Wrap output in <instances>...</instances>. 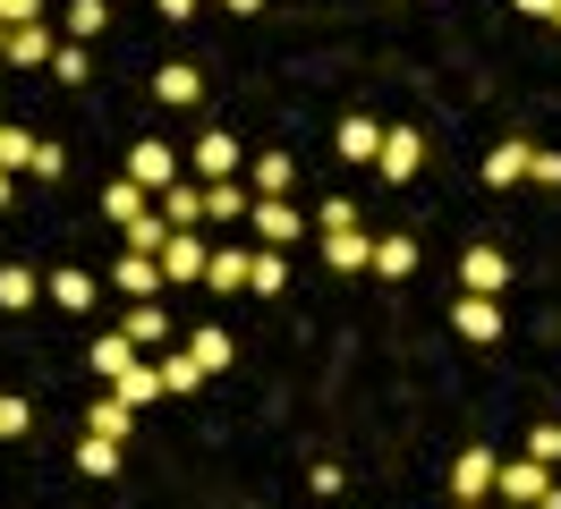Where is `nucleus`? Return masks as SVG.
Returning <instances> with one entry per match:
<instances>
[{
  "label": "nucleus",
  "instance_id": "1",
  "mask_svg": "<svg viewBox=\"0 0 561 509\" xmlns=\"http://www.w3.org/2000/svg\"><path fill=\"white\" fill-rule=\"evenodd\" d=\"M375 170H383V187H409V178L425 170V136L409 128V119H400V128L383 136V153H375Z\"/></svg>",
  "mask_w": 561,
  "mask_h": 509
},
{
  "label": "nucleus",
  "instance_id": "2",
  "mask_svg": "<svg viewBox=\"0 0 561 509\" xmlns=\"http://www.w3.org/2000/svg\"><path fill=\"white\" fill-rule=\"evenodd\" d=\"M459 289H468V298H502V289H511V255H502V246H468V255H459Z\"/></svg>",
  "mask_w": 561,
  "mask_h": 509
},
{
  "label": "nucleus",
  "instance_id": "3",
  "mask_svg": "<svg viewBox=\"0 0 561 509\" xmlns=\"http://www.w3.org/2000/svg\"><path fill=\"white\" fill-rule=\"evenodd\" d=\"M545 493H553V467H545V459H502V484H493V501L536 509Z\"/></svg>",
  "mask_w": 561,
  "mask_h": 509
},
{
  "label": "nucleus",
  "instance_id": "4",
  "mask_svg": "<svg viewBox=\"0 0 561 509\" xmlns=\"http://www.w3.org/2000/svg\"><path fill=\"white\" fill-rule=\"evenodd\" d=\"M247 221H255V246H298V238H307V221H298V204H289V196H255Z\"/></svg>",
  "mask_w": 561,
  "mask_h": 509
},
{
  "label": "nucleus",
  "instance_id": "5",
  "mask_svg": "<svg viewBox=\"0 0 561 509\" xmlns=\"http://www.w3.org/2000/svg\"><path fill=\"white\" fill-rule=\"evenodd\" d=\"M493 484H502V459H493V450H459L451 459V501H493Z\"/></svg>",
  "mask_w": 561,
  "mask_h": 509
},
{
  "label": "nucleus",
  "instance_id": "6",
  "mask_svg": "<svg viewBox=\"0 0 561 509\" xmlns=\"http://www.w3.org/2000/svg\"><path fill=\"white\" fill-rule=\"evenodd\" d=\"M128 178H137L145 196H162V187H179V153L162 144V136H145L137 153H128Z\"/></svg>",
  "mask_w": 561,
  "mask_h": 509
},
{
  "label": "nucleus",
  "instance_id": "7",
  "mask_svg": "<svg viewBox=\"0 0 561 509\" xmlns=\"http://www.w3.org/2000/svg\"><path fill=\"white\" fill-rule=\"evenodd\" d=\"M85 366H94V382H119V373H137V366H145V348H137L128 332H94Z\"/></svg>",
  "mask_w": 561,
  "mask_h": 509
},
{
  "label": "nucleus",
  "instance_id": "8",
  "mask_svg": "<svg viewBox=\"0 0 561 509\" xmlns=\"http://www.w3.org/2000/svg\"><path fill=\"white\" fill-rule=\"evenodd\" d=\"M451 332L477 339V348H493V339H502V298H459L451 305Z\"/></svg>",
  "mask_w": 561,
  "mask_h": 509
},
{
  "label": "nucleus",
  "instance_id": "9",
  "mask_svg": "<svg viewBox=\"0 0 561 509\" xmlns=\"http://www.w3.org/2000/svg\"><path fill=\"white\" fill-rule=\"evenodd\" d=\"M85 433H103V441H128V433H137V407L119 400V391H94V400H85Z\"/></svg>",
  "mask_w": 561,
  "mask_h": 509
},
{
  "label": "nucleus",
  "instance_id": "10",
  "mask_svg": "<svg viewBox=\"0 0 561 509\" xmlns=\"http://www.w3.org/2000/svg\"><path fill=\"white\" fill-rule=\"evenodd\" d=\"M196 178H205V187H213V178H239V136H230V128L196 136Z\"/></svg>",
  "mask_w": 561,
  "mask_h": 509
},
{
  "label": "nucleus",
  "instance_id": "11",
  "mask_svg": "<svg viewBox=\"0 0 561 509\" xmlns=\"http://www.w3.org/2000/svg\"><path fill=\"white\" fill-rule=\"evenodd\" d=\"M527 170H536V144H527V136H502L485 153V187H519Z\"/></svg>",
  "mask_w": 561,
  "mask_h": 509
},
{
  "label": "nucleus",
  "instance_id": "12",
  "mask_svg": "<svg viewBox=\"0 0 561 509\" xmlns=\"http://www.w3.org/2000/svg\"><path fill=\"white\" fill-rule=\"evenodd\" d=\"M119 332L137 339V348H162V339L179 332V314H171V305H153V298H137L128 314H119Z\"/></svg>",
  "mask_w": 561,
  "mask_h": 509
},
{
  "label": "nucleus",
  "instance_id": "13",
  "mask_svg": "<svg viewBox=\"0 0 561 509\" xmlns=\"http://www.w3.org/2000/svg\"><path fill=\"white\" fill-rule=\"evenodd\" d=\"M323 238V264L332 271H375V238L366 230H316Z\"/></svg>",
  "mask_w": 561,
  "mask_h": 509
},
{
  "label": "nucleus",
  "instance_id": "14",
  "mask_svg": "<svg viewBox=\"0 0 561 509\" xmlns=\"http://www.w3.org/2000/svg\"><path fill=\"white\" fill-rule=\"evenodd\" d=\"M383 119H366V111H357V119H341V128H332V144H341V162H375V153H383Z\"/></svg>",
  "mask_w": 561,
  "mask_h": 509
},
{
  "label": "nucleus",
  "instance_id": "15",
  "mask_svg": "<svg viewBox=\"0 0 561 509\" xmlns=\"http://www.w3.org/2000/svg\"><path fill=\"white\" fill-rule=\"evenodd\" d=\"M196 94H205V77H196L187 60H162V68H153V102H162V111H187Z\"/></svg>",
  "mask_w": 561,
  "mask_h": 509
},
{
  "label": "nucleus",
  "instance_id": "16",
  "mask_svg": "<svg viewBox=\"0 0 561 509\" xmlns=\"http://www.w3.org/2000/svg\"><path fill=\"white\" fill-rule=\"evenodd\" d=\"M205 264H213V246L196 230H171V246H162V271L171 280H205Z\"/></svg>",
  "mask_w": 561,
  "mask_h": 509
},
{
  "label": "nucleus",
  "instance_id": "17",
  "mask_svg": "<svg viewBox=\"0 0 561 509\" xmlns=\"http://www.w3.org/2000/svg\"><path fill=\"white\" fill-rule=\"evenodd\" d=\"M247 212H255V187H239V178H213L205 187V221L230 230V221H247Z\"/></svg>",
  "mask_w": 561,
  "mask_h": 509
},
{
  "label": "nucleus",
  "instance_id": "18",
  "mask_svg": "<svg viewBox=\"0 0 561 509\" xmlns=\"http://www.w3.org/2000/svg\"><path fill=\"white\" fill-rule=\"evenodd\" d=\"M247 271H255V246H213V264H205V289H247Z\"/></svg>",
  "mask_w": 561,
  "mask_h": 509
},
{
  "label": "nucleus",
  "instance_id": "19",
  "mask_svg": "<svg viewBox=\"0 0 561 509\" xmlns=\"http://www.w3.org/2000/svg\"><path fill=\"white\" fill-rule=\"evenodd\" d=\"M51 51H60L51 26H9V68H51Z\"/></svg>",
  "mask_w": 561,
  "mask_h": 509
},
{
  "label": "nucleus",
  "instance_id": "20",
  "mask_svg": "<svg viewBox=\"0 0 561 509\" xmlns=\"http://www.w3.org/2000/svg\"><path fill=\"white\" fill-rule=\"evenodd\" d=\"M137 212H153V196H145V187H137V178H128V170H119V178H111V187H103V221H119V230H128Z\"/></svg>",
  "mask_w": 561,
  "mask_h": 509
},
{
  "label": "nucleus",
  "instance_id": "21",
  "mask_svg": "<svg viewBox=\"0 0 561 509\" xmlns=\"http://www.w3.org/2000/svg\"><path fill=\"white\" fill-rule=\"evenodd\" d=\"M247 187H255V196H289V187H298V162H289V153H255Z\"/></svg>",
  "mask_w": 561,
  "mask_h": 509
},
{
  "label": "nucleus",
  "instance_id": "22",
  "mask_svg": "<svg viewBox=\"0 0 561 509\" xmlns=\"http://www.w3.org/2000/svg\"><path fill=\"white\" fill-rule=\"evenodd\" d=\"M111 280H119L128 298H153V289H162L171 271H162V255H119V271H111Z\"/></svg>",
  "mask_w": 561,
  "mask_h": 509
},
{
  "label": "nucleus",
  "instance_id": "23",
  "mask_svg": "<svg viewBox=\"0 0 561 509\" xmlns=\"http://www.w3.org/2000/svg\"><path fill=\"white\" fill-rule=\"evenodd\" d=\"M162 221H171V230H196V221H205V178H196V187H162Z\"/></svg>",
  "mask_w": 561,
  "mask_h": 509
},
{
  "label": "nucleus",
  "instance_id": "24",
  "mask_svg": "<svg viewBox=\"0 0 561 509\" xmlns=\"http://www.w3.org/2000/svg\"><path fill=\"white\" fill-rule=\"evenodd\" d=\"M409 271H417V238H375V280H409Z\"/></svg>",
  "mask_w": 561,
  "mask_h": 509
},
{
  "label": "nucleus",
  "instance_id": "25",
  "mask_svg": "<svg viewBox=\"0 0 561 509\" xmlns=\"http://www.w3.org/2000/svg\"><path fill=\"white\" fill-rule=\"evenodd\" d=\"M43 298V280L26 264H0V314H26V305Z\"/></svg>",
  "mask_w": 561,
  "mask_h": 509
},
{
  "label": "nucleus",
  "instance_id": "26",
  "mask_svg": "<svg viewBox=\"0 0 561 509\" xmlns=\"http://www.w3.org/2000/svg\"><path fill=\"white\" fill-rule=\"evenodd\" d=\"M247 289H255V298H280V289H289V255H280V246H255V271H247Z\"/></svg>",
  "mask_w": 561,
  "mask_h": 509
},
{
  "label": "nucleus",
  "instance_id": "27",
  "mask_svg": "<svg viewBox=\"0 0 561 509\" xmlns=\"http://www.w3.org/2000/svg\"><path fill=\"white\" fill-rule=\"evenodd\" d=\"M111 391H119V400H128V407H153V400H171V391H162V366H153V357H145L137 373H119Z\"/></svg>",
  "mask_w": 561,
  "mask_h": 509
},
{
  "label": "nucleus",
  "instance_id": "28",
  "mask_svg": "<svg viewBox=\"0 0 561 509\" xmlns=\"http://www.w3.org/2000/svg\"><path fill=\"white\" fill-rule=\"evenodd\" d=\"M153 366H162V391H171V400H187V391H205V366H196L187 348H171V357H153Z\"/></svg>",
  "mask_w": 561,
  "mask_h": 509
},
{
  "label": "nucleus",
  "instance_id": "29",
  "mask_svg": "<svg viewBox=\"0 0 561 509\" xmlns=\"http://www.w3.org/2000/svg\"><path fill=\"white\" fill-rule=\"evenodd\" d=\"M51 305H60V314H85V305H94V271H51Z\"/></svg>",
  "mask_w": 561,
  "mask_h": 509
},
{
  "label": "nucleus",
  "instance_id": "30",
  "mask_svg": "<svg viewBox=\"0 0 561 509\" xmlns=\"http://www.w3.org/2000/svg\"><path fill=\"white\" fill-rule=\"evenodd\" d=\"M187 357H196L205 373H221L230 366V332H221V323H196V332H187Z\"/></svg>",
  "mask_w": 561,
  "mask_h": 509
},
{
  "label": "nucleus",
  "instance_id": "31",
  "mask_svg": "<svg viewBox=\"0 0 561 509\" xmlns=\"http://www.w3.org/2000/svg\"><path fill=\"white\" fill-rule=\"evenodd\" d=\"M51 77H60V85H94V51L60 34V51H51Z\"/></svg>",
  "mask_w": 561,
  "mask_h": 509
},
{
  "label": "nucleus",
  "instance_id": "32",
  "mask_svg": "<svg viewBox=\"0 0 561 509\" xmlns=\"http://www.w3.org/2000/svg\"><path fill=\"white\" fill-rule=\"evenodd\" d=\"M77 467L94 475V484H111V475H119V441H103V433H85V441H77Z\"/></svg>",
  "mask_w": 561,
  "mask_h": 509
},
{
  "label": "nucleus",
  "instance_id": "33",
  "mask_svg": "<svg viewBox=\"0 0 561 509\" xmlns=\"http://www.w3.org/2000/svg\"><path fill=\"white\" fill-rule=\"evenodd\" d=\"M162 246H171V221H162V212H137V221H128V255H162Z\"/></svg>",
  "mask_w": 561,
  "mask_h": 509
},
{
  "label": "nucleus",
  "instance_id": "34",
  "mask_svg": "<svg viewBox=\"0 0 561 509\" xmlns=\"http://www.w3.org/2000/svg\"><path fill=\"white\" fill-rule=\"evenodd\" d=\"M111 26V0H69V43H94Z\"/></svg>",
  "mask_w": 561,
  "mask_h": 509
},
{
  "label": "nucleus",
  "instance_id": "35",
  "mask_svg": "<svg viewBox=\"0 0 561 509\" xmlns=\"http://www.w3.org/2000/svg\"><path fill=\"white\" fill-rule=\"evenodd\" d=\"M35 144H43V136H26V128H0V170H35Z\"/></svg>",
  "mask_w": 561,
  "mask_h": 509
},
{
  "label": "nucleus",
  "instance_id": "36",
  "mask_svg": "<svg viewBox=\"0 0 561 509\" xmlns=\"http://www.w3.org/2000/svg\"><path fill=\"white\" fill-rule=\"evenodd\" d=\"M527 459H545V467H561V425H536V433H527Z\"/></svg>",
  "mask_w": 561,
  "mask_h": 509
},
{
  "label": "nucleus",
  "instance_id": "37",
  "mask_svg": "<svg viewBox=\"0 0 561 509\" xmlns=\"http://www.w3.org/2000/svg\"><path fill=\"white\" fill-rule=\"evenodd\" d=\"M316 230H357V204H350V196H332V204L316 212Z\"/></svg>",
  "mask_w": 561,
  "mask_h": 509
},
{
  "label": "nucleus",
  "instance_id": "38",
  "mask_svg": "<svg viewBox=\"0 0 561 509\" xmlns=\"http://www.w3.org/2000/svg\"><path fill=\"white\" fill-rule=\"evenodd\" d=\"M0 26H43V0H0Z\"/></svg>",
  "mask_w": 561,
  "mask_h": 509
},
{
  "label": "nucleus",
  "instance_id": "39",
  "mask_svg": "<svg viewBox=\"0 0 561 509\" xmlns=\"http://www.w3.org/2000/svg\"><path fill=\"white\" fill-rule=\"evenodd\" d=\"M60 170H69V153H60L51 136H43V144H35V178H60Z\"/></svg>",
  "mask_w": 561,
  "mask_h": 509
},
{
  "label": "nucleus",
  "instance_id": "40",
  "mask_svg": "<svg viewBox=\"0 0 561 509\" xmlns=\"http://www.w3.org/2000/svg\"><path fill=\"white\" fill-rule=\"evenodd\" d=\"M26 425H35V407H26V400H0V433H26Z\"/></svg>",
  "mask_w": 561,
  "mask_h": 509
},
{
  "label": "nucleus",
  "instance_id": "41",
  "mask_svg": "<svg viewBox=\"0 0 561 509\" xmlns=\"http://www.w3.org/2000/svg\"><path fill=\"white\" fill-rule=\"evenodd\" d=\"M536 187H561V153H536V170H527Z\"/></svg>",
  "mask_w": 561,
  "mask_h": 509
},
{
  "label": "nucleus",
  "instance_id": "42",
  "mask_svg": "<svg viewBox=\"0 0 561 509\" xmlns=\"http://www.w3.org/2000/svg\"><path fill=\"white\" fill-rule=\"evenodd\" d=\"M153 9H162L171 26H187V18H196V0H153Z\"/></svg>",
  "mask_w": 561,
  "mask_h": 509
},
{
  "label": "nucleus",
  "instance_id": "43",
  "mask_svg": "<svg viewBox=\"0 0 561 509\" xmlns=\"http://www.w3.org/2000/svg\"><path fill=\"white\" fill-rule=\"evenodd\" d=\"M511 9H527V18H553L561 0H511Z\"/></svg>",
  "mask_w": 561,
  "mask_h": 509
},
{
  "label": "nucleus",
  "instance_id": "44",
  "mask_svg": "<svg viewBox=\"0 0 561 509\" xmlns=\"http://www.w3.org/2000/svg\"><path fill=\"white\" fill-rule=\"evenodd\" d=\"M221 9H230V18H255V9H264V0H221Z\"/></svg>",
  "mask_w": 561,
  "mask_h": 509
},
{
  "label": "nucleus",
  "instance_id": "45",
  "mask_svg": "<svg viewBox=\"0 0 561 509\" xmlns=\"http://www.w3.org/2000/svg\"><path fill=\"white\" fill-rule=\"evenodd\" d=\"M0 204H18V170H0Z\"/></svg>",
  "mask_w": 561,
  "mask_h": 509
},
{
  "label": "nucleus",
  "instance_id": "46",
  "mask_svg": "<svg viewBox=\"0 0 561 509\" xmlns=\"http://www.w3.org/2000/svg\"><path fill=\"white\" fill-rule=\"evenodd\" d=\"M536 509H561V484H553V493H545V501H536Z\"/></svg>",
  "mask_w": 561,
  "mask_h": 509
},
{
  "label": "nucleus",
  "instance_id": "47",
  "mask_svg": "<svg viewBox=\"0 0 561 509\" xmlns=\"http://www.w3.org/2000/svg\"><path fill=\"white\" fill-rule=\"evenodd\" d=\"M451 509H493V501H451Z\"/></svg>",
  "mask_w": 561,
  "mask_h": 509
},
{
  "label": "nucleus",
  "instance_id": "48",
  "mask_svg": "<svg viewBox=\"0 0 561 509\" xmlns=\"http://www.w3.org/2000/svg\"><path fill=\"white\" fill-rule=\"evenodd\" d=\"M0 60H9V26H0Z\"/></svg>",
  "mask_w": 561,
  "mask_h": 509
},
{
  "label": "nucleus",
  "instance_id": "49",
  "mask_svg": "<svg viewBox=\"0 0 561 509\" xmlns=\"http://www.w3.org/2000/svg\"><path fill=\"white\" fill-rule=\"evenodd\" d=\"M553 26H561V9H553Z\"/></svg>",
  "mask_w": 561,
  "mask_h": 509
},
{
  "label": "nucleus",
  "instance_id": "50",
  "mask_svg": "<svg viewBox=\"0 0 561 509\" xmlns=\"http://www.w3.org/2000/svg\"><path fill=\"white\" fill-rule=\"evenodd\" d=\"M0 128H9V119H0Z\"/></svg>",
  "mask_w": 561,
  "mask_h": 509
}]
</instances>
